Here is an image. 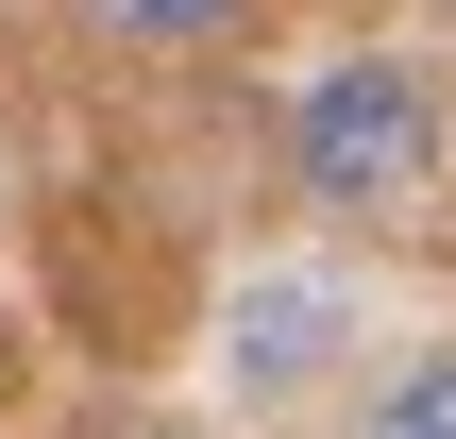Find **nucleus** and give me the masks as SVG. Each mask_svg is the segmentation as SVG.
Here are the masks:
<instances>
[{
  "mask_svg": "<svg viewBox=\"0 0 456 439\" xmlns=\"http://www.w3.org/2000/svg\"><path fill=\"white\" fill-rule=\"evenodd\" d=\"M355 439H456V338H440V355H406V372L372 389V423H355Z\"/></svg>",
  "mask_w": 456,
  "mask_h": 439,
  "instance_id": "nucleus-2",
  "label": "nucleus"
},
{
  "mask_svg": "<svg viewBox=\"0 0 456 439\" xmlns=\"http://www.w3.org/2000/svg\"><path fill=\"white\" fill-rule=\"evenodd\" d=\"M288 169H305V203H338V220L406 203V186L440 169V102H423V68H406V51H338L322 85H288Z\"/></svg>",
  "mask_w": 456,
  "mask_h": 439,
  "instance_id": "nucleus-1",
  "label": "nucleus"
},
{
  "mask_svg": "<svg viewBox=\"0 0 456 439\" xmlns=\"http://www.w3.org/2000/svg\"><path fill=\"white\" fill-rule=\"evenodd\" d=\"M102 34H152V51H203V34H237L254 0H85Z\"/></svg>",
  "mask_w": 456,
  "mask_h": 439,
  "instance_id": "nucleus-3",
  "label": "nucleus"
}]
</instances>
